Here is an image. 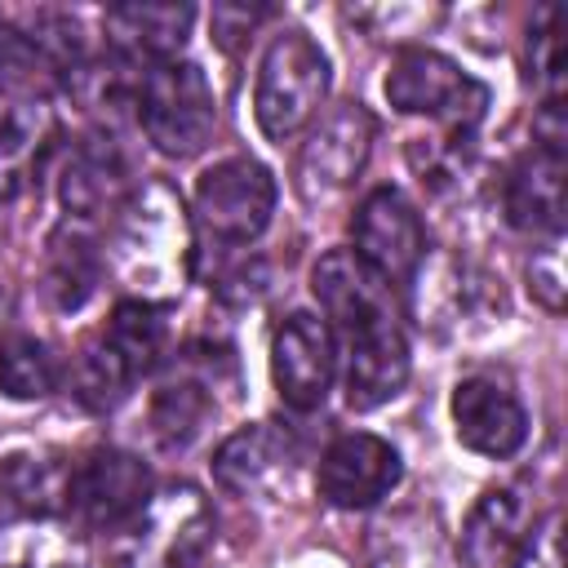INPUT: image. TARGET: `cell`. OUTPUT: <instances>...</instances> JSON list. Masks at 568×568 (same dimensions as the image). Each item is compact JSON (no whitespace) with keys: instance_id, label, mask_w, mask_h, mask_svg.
<instances>
[{"instance_id":"6da1fadb","label":"cell","mask_w":568,"mask_h":568,"mask_svg":"<svg viewBox=\"0 0 568 568\" xmlns=\"http://www.w3.org/2000/svg\"><path fill=\"white\" fill-rule=\"evenodd\" d=\"M102 266L129 288V297L169 306L195 275V222L164 178H151L124 195L111 213Z\"/></svg>"},{"instance_id":"7a4b0ae2","label":"cell","mask_w":568,"mask_h":568,"mask_svg":"<svg viewBox=\"0 0 568 568\" xmlns=\"http://www.w3.org/2000/svg\"><path fill=\"white\" fill-rule=\"evenodd\" d=\"M213 532L217 519L209 497L195 484L173 479L155 488L142 510L115 528L111 568H195L213 546Z\"/></svg>"},{"instance_id":"3957f363","label":"cell","mask_w":568,"mask_h":568,"mask_svg":"<svg viewBox=\"0 0 568 568\" xmlns=\"http://www.w3.org/2000/svg\"><path fill=\"white\" fill-rule=\"evenodd\" d=\"M328 53L297 27L280 31L253 80V120L266 142H288L297 138L324 106L328 98Z\"/></svg>"},{"instance_id":"277c9868","label":"cell","mask_w":568,"mask_h":568,"mask_svg":"<svg viewBox=\"0 0 568 568\" xmlns=\"http://www.w3.org/2000/svg\"><path fill=\"white\" fill-rule=\"evenodd\" d=\"M386 102L399 115H430L444 124V142H470L475 124L484 120L488 89L466 75L448 53L426 49V44H404L390 58L386 71Z\"/></svg>"},{"instance_id":"5b68a950","label":"cell","mask_w":568,"mask_h":568,"mask_svg":"<svg viewBox=\"0 0 568 568\" xmlns=\"http://www.w3.org/2000/svg\"><path fill=\"white\" fill-rule=\"evenodd\" d=\"M138 124L146 129L151 146L169 160H186V155H200L217 129V98H213V84L209 75L186 62V58H173V62H155L142 71V84H138Z\"/></svg>"},{"instance_id":"8992f818","label":"cell","mask_w":568,"mask_h":568,"mask_svg":"<svg viewBox=\"0 0 568 568\" xmlns=\"http://www.w3.org/2000/svg\"><path fill=\"white\" fill-rule=\"evenodd\" d=\"M280 186L271 169L253 155H226L213 169L200 173L195 200H191V222L222 248H244L253 244L271 217H275Z\"/></svg>"},{"instance_id":"52a82bcc","label":"cell","mask_w":568,"mask_h":568,"mask_svg":"<svg viewBox=\"0 0 568 568\" xmlns=\"http://www.w3.org/2000/svg\"><path fill=\"white\" fill-rule=\"evenodd\" d=\"M373 133L377 120L364 102H337L328 115H320V124L306 133L297 164H293V186L311 209H324L333 200H342L373 151Z\"/></svg>"},{"instance_id":"ba28073f","label":"cell","mask_w":568,"mask_h":568,"mask_svg":"<svg viewBox=\"0 0 568 568\" xmlns=\"http://www.w3.org/2000/svg\"><path fill=\"white\" fill-rule=\"evenodd\" d=\"M351 240H355L351 253L368 271H377L390 288L413 284L417 266L426 262V226H422L413 200L395 186H377L355 204Z\"/></svg>"},{"instance_id":"9c48e42d","label":"cell","mask_w":568,"mask_h":568,"mask_svg":"<svg viewBox=\"0 0 568 568\" xmlns=\"http://www.w3.org/2000/svg\"><path fill=\"white\" fill-rule=\"evenodd\" d=\"M399 479H404L399 448L382 435H368V430L337 435L320 453V470H315L320 497L337 510H368L382 497H390Z\"/></svg>"},{"instance_id":"30bf717a","label":"cell","mask_w":568,"mask_h":568,"mask_svg":"<svg viewBox=\"0 0 568 568\" xmlns=\"http://www.w3.org/2000/svg\"><path fill=\"white\" fill-rule=\"evenodd\" d=\"M333 373H337V333L320 315L293 311L271 337V377L280 399L297 413H311L324 404Z\"/></svg>"},{"instance_id":"8fae6325","label":"cell","mask_w":568,"mask_h":568,"mask_svg":"<svg viewBox=\"0 0 568 568\" xmlns=\"http://www.w3.org/2000/svg\"><path fill=\"white\" fill-rule=\"evenodd\" d=\"M151 497V470L124 448H93L71 475V515L89 528H120Z\"/></svg>"},{"instance_id":"7c38bea8","label":"cell","mask_w":568,"mask_h":568,"mask_svg":"<svg viewBox=\"0 0 568 568\" xmlns=\"http://www.w3.org/2000/svg\"><path fill=\"white\" fill-rule=\"evenodd\" d=\"M311 293L324 311V324L342 337L395 320V288L368 271L351 248H328L311 271Z\"/></svg>"},{"instance_id":"4fadbf2b","label":"cell","mask_w":568,"mask_h":568,"mask_svg":"<svg viewBox=\"0 0 568 568\" xmlns=\"http://www.w3.org/2000/svg\"><path fill=\"white\" fill-rule=\"evenodd\" d=\"M453 430L457 439L479 453V457H515L528 439V408L519 395L493 377V373H470L453 386Z\"/></svg>"},{"instance_id":"5bb4252c","label":"cell","mask_w":568,"mask_h":568,"mask_svg":"<svg viewBox=\"0 0 568 568\" xmlns=\"http://www.w3.org/2000/svg\"><path fill=\"white\" fill-rule=\"evenodd\" d=\"M297 448L271 422H248L226 435L213 453V479L231 497H271L293 479Z\"/></svg>"},{"instance_id":"9a60e30c","label":"cell","mask_w":568,"mask_h":568,"mask_svg":"<svg viewBox=\"0 0 568 568\" xmlns=\"http://www.w3.org/2000/svg\"><path fill=\"white\" fill-rule=\"evenodd\" d=\"M408 337L399 320H382L346 337V404L355 413H373L390 404L408 386Z\"/></svg>"},{"instance_id":"2e32d148","label":"cell","mask_w":568,"mask_h":568,"mask_svg":"<svg viewBox=\"0 0 568 568\" xmlns=\"http://www.w3.org/2000/svg\"><path fill=\"white\" fill-rule=\"evenodd\" d=\"M58 195L62 209L71 213V222H89L102 213H115L129 195V160L115 142V133L98 129L89 138H80V146L71 151L62 178H58Z\"/></svg>"},{"instance_id":"e0dca14e","label":"cell","mask_w":568,"mask_h":568,"mask_svg":"<svg viewBox=\"0 0 568 568\" xmlns=\"http://www.w3.org/2000/svg\"><path fill=\"white\" fill-rule=\"evenodd\" d=\"M501 213L515 231L559 240L564 231V151L532 146L501 178Z\"/></svg>"},{"instance_id":"ac0fdd59","label":"cell","mask_w":568,"mask_h":568,"mask_svg":"<svg viewBox=\"0 0 568 568\" xmlns=\"http://www.w3.org/2000/svg\"><path fill=\"white\" fill-rule=\"evenodd\" d=\"M532 524L537 519H532V501L524 488H515V484L488 488L462 524L457 555L466 568H510V559L519 555Z\"/></svg>"},{"instance_id":"d6986e66","label":"cell","mask_w":568,"mask_h":568,"mask_svg":"<svg viewBox=\"0 0 568 568\" xmlns=\"http://www.w3.org/2000/svg\"><path fill=\"white\" fill-rule=\"evenodd\" d=\"M191 27H195L191 4H111L102 18L111 53L133 67L173 62L191 40Z\"/></svg>"},{"instance_id":"ffe728a7","label":"cell","mask_w":568,"mask_h":568,"mask_svg":"<svg viewBox=\"0 0 568 568\" xmlns=\"http://www.w3.org/2000/svg\"><path fill=\"white\" fill-rule=\"evenodd\" d=\"M209 355L213 351H186L182 368L155 386L151 435L160 439V448H186L204 430L213 413V390H217V359Z\"/></svg>"},{"instance_id":"44dd1931","label":"cell","mask_w":568,"mask_h":568,"mask_svg":"<svg viewBox=\"0 0 568 568\" xmlns=\"http://www.w3.org/2000/svg\"><path fill=\"white\" fill-rule=\"evenodd\" d=\"M58 146V111L44 98H22L0 115V204L22 200Z\"/></svg>"},{"instance_id":"7402d4cb","label":"cell","mask_w":568,"mask_h":568,"mask_svg":"<svg viewBox=\"0 0 568 568\" xmlns=\"http://www.w3.org/2000/svg\"><path fill=\"white\" fill-rule=\"evenodd\" d=\"M71 475L75 462H67L53 448H27L9 453L0 462V497L13 515H67L71 510Z\"/></svg>"},{"instance_id":"603a6c76","label":"cell","mask_w":568,"mask_h":568,"mask_svg":"<svg viewBox=\"0 0 568 568\" xmlns=\"http://www.w3.org/2000/svg\"><path fill=\"white\" fill-rule=\"evenodd\" d=\"M0 568H89V550L58 515H9L0 524Z\"/></svg>"},{"instance_id":"cb8c5ba5","label":"cell","mask_w":568,"mask_h":568,"mask_svg":"<svg viewBox=\"0 0 568 568\" xmlns=\"http://www.w3.org/2000/svg\"><path fill=\"white\" fill-rule=\"evenodd\" d=\"M102 284V248L75 222L58 226L44 244V293L58 311H80Z\"/></svg>"},{"instance_id":"d4e9b609","label":"cell","mask_w":568,"mask_h":568,"mask_svg":"<svg viewBox=\"0 0 568 568\" xmlns=\"http://www.w3.org/2000/svg\"><path fill=\"white\" fill-rule=\"evenodd\" d=\"M62 386V364L44 337L4 333L0 337V390L18 404L49 399Z\"/></svg>"},{"instance_id":"484cf974","label":"cell","mask_w":568,"mask_h":568,"mask_svg":"<svg viewBox=\"0 0 568 568\" xmlns=\"http://www.w3.org/2000/svg\"><path fill=\"white\" fill-rule=\"evenodd\" d=\"M102 337L120 351V359L129 364L133 377L151 373L164 355V342H169V324H164V306H151V302H138V297H120Z\"/></svg>"},{"instance_id":"4316f807","label":"cell","mask_w":568,"mask_h":568,"mask_svg":"<svg viewBox=\"0 0 568 568\" xmlns=\"http://www.w3.org/2000/svg\"><path fill=\"white\" fill-rule=\"evenodd\" d=\"M373 568H448L439 528L422 510H404L373 528Z\"/></svg>"},{"instance_id":"83f0119b","label":"cell","mask_w":568,"mask_h":568,"mask_svg":"<svg viewBox=\"0 0 568 568\" xmlns=\"http://www.w3.org/2000/svg\"><path fill=\"white\" fill-rule=\"evenodd\" d=\"M133 382H138V377L129 373V364L120 359V351L102 337V328L80 346V355H75V364H71V390H75V399H80L89 413L115 408V404L129 395Z\"/></svg>"},{"instance_id":"f1b7e54d","label":"cell","mask_w":568,"mask_h":568,"mask_svg":"<svg viewBox=\"0 0 568 568\" xmlns=\"http://www.w3.org/2000/svg\"><path fill=\"white\" fill-rule=\"evenodd\" d=\"M564 13L559 9H541V22L528 27V80L546 93V102H559L564 93Z\"/></svg>"},{"instance_id":"f546056e","label":"cell","mask_w":568,"mask_h":568,"mask_svg":"<svg viewBox=\"0 0 568 568\" xmlns=\"http://www.w3.org/2000/svg\"><path fill=\"white\" fill-rule=\"evenodd\" d=\"M510 568H564V550H559V510H550L541 524H532V532L524 537L519 555L510 559Z\"/></svg>"},{"instance_id":"4dcf8cb0","label":"cell","mask_w":568,"mask_h":568,"mask_svg":"<svg viewBox=\"0 0 568 568\" xmlns=\"http://www.w3.org/2000/svg\"><path fill=\"white\" fill-rule=\"evenodd\" d=\"M528 293L541 297L546 311L564 306V266H559V240H550V248H541L528 262Z\"/></svg>"},{"instance_id":"1f68e13d","label":"cell","mask_w":568,"mask_h":568,"mask_svg":"<svg viewBox=\"0 0 568 568\" xmlns=\"http://www.w3.org/2000/svg\"><path fill=\"white\" fill-rule=\"evenodd\" d=\"M271 18V9H253V4H213V13H209V27H213V40L222 44V49H235L257 22H266Z\"/></svg>"},{"instance_id":"d6a6232c","label":"cell","mask_w":568,"mask_h":568,"mask_svg":"<svg viewBox=\"0 0 568 568\" xmlns=\"http://www.w3.org/2000/svg\"><path fill=\"white\" fill-rule=\"evenodd\" d=\"M0 22H4V13H0Z\"/></svg>"}]
</instances>
